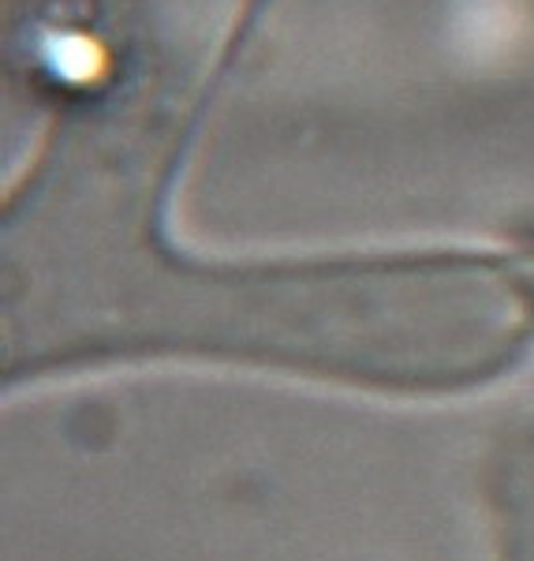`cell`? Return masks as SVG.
Segmentation results:
<instances>
[{
    "label": "cell",
    "mask_w": 534,
    "mask_h": 561,
    "mask_svg": "<svg viewBox=\"0 0 534 561\" xmlns=\"http://www.w3.org/2000/svg\"><path fill=\"white\" fill-rule=\"evenodd\" d=\"M139 187L42 195L8 237V382L116 356H217L333 382L449 393L520 356L534 288L486 255L195 266Z\"/></svg>",
    "instance_id": "cell-1"
}]
</instances>
